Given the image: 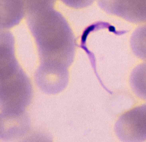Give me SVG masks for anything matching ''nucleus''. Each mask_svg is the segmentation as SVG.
Instances as JSON below:
<instances>
[{"mask_svg": "<svg viewBox=\"0 0 146 142\" xmlns=\"http://www.w3.org/2000/svg\"><path fill=\"white\" fill-rule=\"evenodd\" d=\"M130 46L137 57L146 61V24L134 31L131 37Z\"/></svg>", "mask_w": 146, "mask_h": 142, "instance_id": "6", "label": "nucleus"}, {"mask_svg": "<svg viewBox=\"0 0 146 142\" xmlns=\"http://www.w3.org/2000/svg\"><path fill=\"white\" fill-rule=\"evenodd\" d=\"M69 7L76 9H82L92 5L94 0H60Z\"/></svg>", "mask_w": 146, "mask_h": 142, "instance_id": "8", "label": "nucleus"}, {"mask_svg": "<svg viewBox=\"0 0 146 142\" xmlns=\"http://www.w3.org/2000/svg\"><path fill=\"white\" fill-rule=\"evenodd\" d=\"M26 21L42 57L70 63L74 52L75 36L63 15L53 8L26 13Z\"/></svg>", "mask_w": 146, "mask_h": 142, "instance_id": "1", "label": "nucleus"}, {"mask_svg": "<svg viewBox=\"0 0 146 142\" xmlns=\"http://www.w3.org/2000/svg\"><path fill=\"white\" fill-rule=\"evenodd\" d=\"M1 30L18 25L26 14L23 0H1Z\"/></svg>", "mask_w": 146, "mask_h": 142, "instance_id": "4", "label": "nucleus"}, {"mask_svg": "<svg viewBox=\"0 0 146 142\" xmlns=\"http://www.w3.org/2000/svg\"><path fill=\"white\" fill-rule=\"evenodd\" d=\"M116 135L123 142L146 140V104L122 114L115 125Z\"/></svg>", "mask_w": 146, "mask_h": 142, "instance_id": "2", "label": "nucleus"}, {"mask_svg": "<svg viewBox=\"0 0 146 142\" xmlns=\"http://www.w3.org/2000/svg\"><path fill=\"white\" fill-rule=\"evenodd\" d=\"M26 8V14L48 8H53L56 0H23Z\"/></svg>", "mask_w": 146, "mask_h": 142, "instance_id": "7", "label": "nucleus"}, {"mask_svg": "<svg viewBox=\"0 0 146 142\" xmlns=\"http://www.w3.org/2000/svg\"><path fill=\"white\" fill-rule=\"evenodd\" d=\"M131 86L135 94L146 100V62L137 66L130 78Z\"/></svg>", "mask_w": 146, "mask_h": 142, "instance_id": "5", "label": "nucleus"}, {"mask_svg": "<svg viewBox=\"0 0 146 142\" xmlns=\"http://www.w3.org/2000/svg\"><path fill=\"white\" fill-rule=\"evenodd\" d=\"M108 14L133 23H146V0H97Z\"/></svg>", "mask_w": 146, "mask_h": 142, "instance_id": "3", "label": "nucleus"}]
</instances>
